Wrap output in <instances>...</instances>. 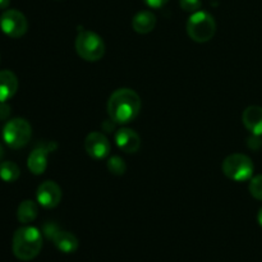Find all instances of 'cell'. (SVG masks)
Returning a JSON list of instances; mask_svg holds the SVG:
<instances>
[{
  "label": "cell",
  "mask_w": 262,
  "mask_h": 262,
  "mask_svg": "<svg viewBox=\"0 0 262 262\" xmlns=\"http://www.w3.org/2000/svg\"><path fill=\"white\" fill-rule=\"evenodd\" d=\"M141 110V99L130 89H119L112 94L107 101V114L118 124H127L135 120Z\"/></svg>",
  "instance_id": "cell-1"
},
{
  "label": "cell",
  "mask_w": 262,
  "mask_h": 262,
  "mask_svg": "<svg viewBox=\"0 0 262 262\" xmlns=\"http://www.w3.org/2000/svg\"><path fill=\"white\" fill-rule=\"evenodd\" d=\"M42 248V234L35 227H22L13 235L12 250L20 261H31L37 257Z\"/></svg>",
  "instance_id": "cell-2"
},
{
  "label": "cell",
  "mask_w": 262,
  "mask_h": 262,
  "mask_svg": "<svg viewBox=\"0 0 262 262\" xmlns=\"http://www.w3.org/2000/svg\"><path fill=\"white\" fill-rule=\"evenodd\" d=\"M216 31V23L214 17L205 10H197L192 13L187 22V33L193 41L200 43L211 40Z\"/></svg>",
  "instance_id": "cell-3"
},
{
  "label": "cell",
  "mask_w": 262,
  "mask_h": 262,
  "mask_svg": "<svg viewBox=\"0 0 262 262\" xmlns=\"http://www.w3.org/2000/svg\"><path fill=\"white\" fill-rule=\"evenodd\" d=\"M76 51L83 60L97 61L104 56V40L92 31H81L76 38Z\"/></svg>",
  "instance_id": "cell-4"
},
{
  "label": "cell",
  "mask_w": 262,
  "mask_h": 262,
  "mask_svg": "<svg viewBox=\"0 0 262 262\" xmlns=\"http://www.w3.org/2000/svg\"><path fill=\"white\" fill-rule=\"evenodd\" d=\"M32 136L31 124L23 118H14L5 123L3 128V140L10 148H22L30 142Z\"/></svg>",
  "instance_id": "cell-5"
},
{
  "label": "cell",
  "mask_w": 262,
  "mask_h": 262,
  "mask_svg": "<svg viewBox=\"0 0 262 262\" xmlns=\"http://www.w3.org/2000/svg\"><path fill=\"white\" fill-rule=\"evenodd\" d=\"M252 160L243 154H233L223 161V173L234 182L250 181L253 176Z\"/></svg>",
  "instance_id": "cell-6"
},
{
  "label": "cell",
  "mask_w": 262,
  "mask_h": 262,
  "mask_svg": "<svg viewBox=\"0 0 262 262\" xmlns=\"http://www.w3.org/2000/svg\"><path fill=\"white\" fill-rule=\"evenodd\" d=\"M0 28L9 37L19 38L27 32L28 22L19 10L8 9L0 15Z\"/></svg>",
  "instance_id": "cell-7"
},
{
  "label": "cell",
  "mask_w": 262,
  "mask_h": 262,
  "mask_svg": "<svg viewBox=\"0 0 262 262\" xmlns=\"http://www.w3.org/2000/svg\"><path fill=\"white\" fill-rule=\"evenodd\" d=\"M37 202L45 209H54L61 201V189L55 182L46 181L38 186L36 192Z\"/></svg>",
  "instance_id": "cell-8"
},
{
  "label": "cell",
  "mask_w": 262,
  "mask_h": 262,
  "mask_svg": "<svg viewBox=\"0 0 262 262\" xmlns=\"http://www.w3.org/2000/svg\"><path fill=\"white\" fill-rule=\"evenodd\" d=\"M84 148L92 159L101 160L110 154V142L101 132H91L84 140Z\"/></svg>",
  "instance_id": "cell-9"
},
{
  "label": "cell",
  "mask_w": 262,
  "mask_h": 262,
  "mask_svg": "<svg viewBox=\"0 0 262 262\" xmlns=\"http://www.w3.org/2000/svg\"><path fill=\"white\" fill-rule=\"evenodd\" d=\"M115 142L118 147L127 154H135L141 147V138L135 130L129 128H122L115 135Z\"/></svg>",
  "instance_id": "cell-10"
},
{
  "label": "cell",
  "mask_w": 262,
  "mask_h": 262,
  "mask_svg": "<svg viewBox=\"0 0 262 262\" xmlns=\"http://www.w3.org/2000/svg\"><path fill=\"white\" fill-rule=\"evenodd\" d=\"M50 151V145L40 146L30 154L27 160V166L30 171L35 176H41L48 168V154Z\"/></svg>",
  "instance_id": "cell-11"
},
{
  "label": "cell",
  "mask_w": 262,
  "mask_h": 262,
  "mask_svg": "<svg viewBox=\"0 0 262 262\" xmlns=\"http://www.w3.org/2000/svg\"><path fill=\"white\" fill-rule=\"evenodd\" d=\"M242 120L245 127L252 135L262 136V107L257 105H251L246 107L242 114Z\"/></svg>",
  "instance_id": "cell-12"
},
{
  "label": "cell",
  "mask_w": 262,
  "mask_h": 262,
  "mask_svg": "<svg viewBox=\"0 0 262 262\" xmlns=\"http://www.w3.org/2000/svg\"><path fill=\"white\" fill-rule=\"evenodd\" d=\"M54 242L55 247L63 253H73L78 250L79 242L76 235L71 232L58 229L50 238Z\"/></svg>",
  "instance_id": "cell-13"
},
{
  "label": "cell",
  "mask_w": 262,
  "mask_h": 262,
  "mask_svg": "<svg viewBox=\"0 0 262 262\" xmlns=\"http://www.w3.org/2000/svg\"><path fill=\"white\" fill-rule=\"evenodd\" d=\"M18 90V79L13 72H0V102H7L12 99Z\"/></svg>",
  "instance_id": "cell-14"
},
{
  "label": "cell",
  "mask_w": 262,
  "mask_h": 262,
  "mask_svg": "<svg viewBox=\"0 0 262 262\" xmlns=\"http://www.w3.org/2000/svg\"><path fill=\"white\" fill-rule=\"evenodd\" d=\"M155 26H156V17L152 12H150V10H142V12H138L132 19L133 30H135L137 33H141V35L150 33L151 31L155 28Z\"/></svg>",
  "instance_id": "cell-15"
},
{
  "label": "cell",
  "mask_w": 262,
  "mask_h": 262,
  "mask_svg": "<svg viewBox=\"0 0 262 262\" xmlns=\"http://www.w3.org/2000/svg\"><path fill=\"white\" fill-rule=\"evenodd\" d=\"M37 204L31 201V200H25L18 206L17 217L22 224H30V223H32L37 217Z\"/></svg>",
  "instance_id": "cell-16"
},
{
  "label": "cell",
  "mask_w": 262,
  "mask_h": 262,
  "mask_svg": "<svg viewBox=\"0 0 262 262\" xmlns=\"http://www.w3.org/2000/svg\"><path fill=\"white\" fill-rule=\"evenodd\" d=\"M20 176L19 166L13 161H3L0 164V178L7 183H13Z\"/></svg>",
  "instance_id": "cell-17"
},
{
  "label": "cell",
  "mask_w": 262,
  "mask_h": 262,
  "mask_svg": "<svg viewBox=\"0 0 262 262\" xmlns=\"http://www.w3.org/2000/svg\"><path fill=\"white\" fill-rule=\"evenodd\" d=\"M107 169L114 176H123L127 171V165L120 156H112L107 160Z\"/></svg>",
  "instance_id": "cell-18"
},
{
  "label": "cell",
  "mask_w": 262,
  "mask_h": 262,
  "mask_svg": "<svg viewBox=\"0 0 262 262\" xmlns=\"http://www.w3.org/2000/svg\"><path fill=\"white\" fill-rule=\"evenodd\" d=\"M248 188H250V193L252 194V197L262 201V174L251 178Z\"/></svg>",
  "instance_id": "cell-19"
},
{
  "label": "cell",
  "mask_w": 262,
  "mask_h": 262,
  "mask_svg": "<svg viewBox=\"0 0 262 262\" xmlns=\"http://www.w3.org/2000/svg\"><path fill=\"white\" fill-rule=\"evenodd\" d=\"M179 4L184 12L194 13L201 8V0H179Z\"/></svg>",
  "instance_id": "cell-20"
},
{
  "label": "cell",
  "mask_w": 262,
  "mask_h": 262,
  "mask_svg": "<svg viewBox=\"0 0 262 262\" xmlns=\"http://www.w3.org/2000/svg\"><path fill=\"white\" fill-rule=\"evenodd\" d=\"M10 115V106L7 102H0V120L8 119Z\"/></svg>",
  "instance_id": "cell-21"
},
{
  "label": "cell",
  "mask_w": 262,
  "mask_h": 262,
  "mask_svg": "<svg viewBox=\"0 0 262 262\" xmlns=\"http://www.w3.org/2000/svg\"><path fill=\"white\" fill-rule=\"evenodd\" d=\"M143 2H145V4L147 7L154 8V9H159V8L164 7L169 0H143Z\"/></svg>",
  "instance_id": "cell-22"
},
{
  "label": "cell",
  "mask_w": 262,
  "mask_h": 262,
  "mask_svg": "<svg viewBox=\"0 0 262 262\" xmlns=\"http://www.w3.org/2000/svg\"><path fill=\"white\" fill-rule=\"evenodd\" d=\"M260 136H255L252 135V137L248 138V147L252 148V150H258L261 147V140Z\"/></svg>",
  "instance_id": "cell-23"
},
{
  "label": "cell",
  "mask_w": 262,
  "mask_h": 262,
  "mask_svg": "<svg viewBox=\"0 0 262 262\" xmlns=\"http://www.w3.org/2000/svg\"><path fill=\"white\" fill-rule=\"evenodd\" d=\"M10 4V0H0V9H7Z\"/></svg>",
  "instance_id": "cell-24"
},
{
  "label": "cell",
  "mask_w": 262,
  "mask_h": 262,
  "mask_svg": "<svg viewBox=\"0 0 262 262\" xmlns=\"http://www.w3.org/2000/svg\"><path fill=\"white\" fill-rule=\"evenodd\" d=\"M257 222H258V224H260L262 227V207H261L260 211H258V214H257Z\"/></svg>",
  "instance_id": "cell-25"
},
{
  "label": "cell",
  "mask_w": 262,
  "mask_h": 262,
  "mask_svg": "<svg viewBox=\"0 0 262 262\" xmlns=\"http://www.w3.org/2000/svg\"><path fill=\"white\" fill-rule=\"evenodd\" d=\"M3 156H4V148H3L2 143H0V161H2Z\"/></svg>",
  "instance_id": "cell-26"
}]
</instances>
